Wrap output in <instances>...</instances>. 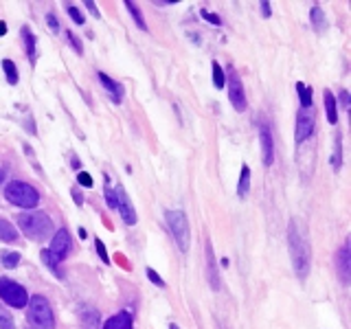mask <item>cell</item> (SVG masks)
Instances as JSON below:
<instances>
[{
	"label": "cell",
	"instance_id": "6da1fadb",
	"mask_svg": "<svg viewBox=\"0 0 351 329\" xmlns=\"http://www.w3.org/2000/svg\"><path fill=\"white\" fill-rule=\"evenodd\" d=\"M288 248H290V257H292V266H294L297 277L299 279H307L309 266H312V248H309L307 237L303 235V231H301V226L297 224V220L290 222Z\"/></svg>",
	"mask_w": 351,
	"mask_h": 329
},
{
	"label": "cell",
	"instance_id": "7a4b0ae2",
	"mask_svg": "<svg viewBox=\"0 0 351 329\" xmlns=\"http://www.w3.org/2000/svg\"><path fill=\"white\" fill-rule=\"evenodd\" d=\"M20 231L33 241H44L53 233V220L44 211H29V213H20L16 217Z\"/></svg>",
	"mask_w": 351,
	"mask_h": 329
},
{
	"label": "cell",
	"instance_id": "3957f363",
	"mask_svg": "<svg viewBox=\"0 0 351 329\" xmlns=\"http://www.w3.org/2000/svg\"><path fill=\"white\" fill-rule=\"evenodd\" d=\"M29 310H27V321L31 329H53L55 327V318L53 310H50V303L47 296L35 294L29 298Z\"/></svg>",
	"mask_w": 351,
	"mask_h": 329
},
{
	"label": "cell",
	"instance_id": "277c9868",
	"mask_svg": "<svg viewBox=\"0 0 351 329\" xmlns=\"http://www.w3.org/2000/svg\"><path fill=\"white\" fill-rule=\"evenodd\" d=\"M4 197L7 202H11L13 206H20V209H35L40 204V193L33 185L22 180H13L4 187Z\"/></svg>",
	"mask_w": 351,
	"mask_h": 329
},
{
	"label": "cell",
	"instance_id": "5b68a950",
	"mask_svg": "<svg viewBox=\"0 0 351 329\" xmlns=\"http://www.w3.org/2000/svg\"><path fill=\"white\" fill-rule=\"evenodd\" d=\"M165 220H167V226H169L178 248H180L182 252H187L189 250V244H191V231H189V220H187V215L182 213L180 209H169V211H165Z\"/></svg>",
	"mask_w": 351,
	"mask_h": 329
},
{
	"label": "cell",
	"instance_id": "8992f818",
	"mask_svg": "<svg viewBox=\"0 0 351 329\" xmlns=\"http://www.w3.org/2000/svg\"><path fill=\"white\" fill-rule=\"evenodd\" d=\"M0 298H2L9 307H18V310L27 307V303H29L27 290H24L20 283L11 281V279H4V277H0Z\"/></svg>",
	"mask_w": 351,
	"mask_h": 329
},
{
	"label": "cell",
	"instance_id": "52a82bcc",
	"mask_svg": "<svg viewBox=\"0 0 351 329\" xmlns=\"http://www.w3.org/2000/svg\"><path fill=\"white\" fill-rule=\"evenodd\" d=\"M228 101L233 103V108L237 112H244L248 105L246 101V93H244V86H242V79L240 75L235 73L233 68H228Z\"/></svg>",
	"mask_w": 351,
	"mask_h": 329
},
{
	"label": "cell",
	"instance_id": "ba28073f",
	"mask_svg": "<svg viewBox=\"0 0 351 329\" xmlns=\"http://www.w3.org/2000/svg\"><path fill=\"white\" fill-rule=\"evenodd\" d=\"M116 211H119L121 220H123L128 226H134V224H136V211H134V204H132L128 191H125L123 187H119V189H116Z\"/></svg>",
	"mask_w": 351,
	"mask_h": 329
},
{
	"label": "cell",
	"instance_id": "9c48e42d",
	"mask_svg": "<svg viewBox=\"0 0 351 329\" xmlns=\"http://www.w3.org/2000/svg\"><path fill=\"white\" fill-rule=\"evenodd\" d=\"M314 134V116L309 110H299L297 114V130H294V139H297V145L307 141L309 136Z\"/></svg>",
	"mask_w": 351,
	"mask_h": 329
},
{
	"label": "cell",
	"instance_id": "30bf717a",
	"mask_svg": "<svg viewBox=\"0 0 351 329\" xmlns=\"http://www.w3.org/2000/svg\"><path fill=\"white\" fill-rule=\"evenodd\" d=\"M68 250H70V233L66 231V229H59V231L53 235V239H50L49 252H50V255H53L57 261H62L64 257L68 255Z\"/></svg>",
	"mask_w": 351,
	"mask_h": 329
},
{
	"label": "cell",
	"instance_id": "8fae6325",
	"mask_svg": "<svg viewBox=\"0 0 351 329\" xmlns=\"http://www.w3.org/2000/svg\"><path fill=\"white\" fill-rule=\"evenodd\" d=\"M259 139H261V163L266 167H270L274 163V141H272V130L268 123L261 125Z\"/></svg>",
	"mask_w": 351,
	"mask_h": 329
},
{
	"label": "cell",
	"instance_id": "7c38bea8",
	"mask_svg": "<svg viewBox=\"0 0 351 329\" xmlns=\"http://www.w3.org/2000/svg\"><path fill=\"white\" fill-rule=\"evenodd\" d=\"M349 261H351V257H349V241H345V244L340 246L338 255H336V268H338L343 283H349V275H351V263Z\"/></svg>",
	"mask_w": 351,
	"mask_h": 329
},
{
	"label": "cell",
	"instance_id": "4fadbf2b",
	"mask_svg": "<svg viewBox=\"0 0 351 329\" xmlns=\"http://www.w3.org/2000/svg\"><path fill=\"white\" fill-rule=\"evenodd\" d=\"M101 329H134V323H132V316L128 312H119L114 316H110L101 325Z\"/></svg>",
	"mask_w": 351,
	"mask_h": 329
},
{
	"label": "cell",
	"instance_id": "5bb4252c",
	"mask_svg": "<svg viewBox=\"0 0 351 329\" xmlns=\"http://www.w3.org/2000/svg\"><path fill=\"white\" fill-rule=\"evenodd\" d=\"M99 82H101V86H103V88L110 93V97H112V101H114V103H121V101H123V86H121V84H116L114 79L108 77L105 73H99Z\"/></svg>",
	"mask_w": 351,
	"mask_h": 329
},
{
	"label": "cell",
	"instance_id": "9a60e30c",
	"mask_svg": "<svg viewBox=\"0 0 351 329\" xmlns=\"http://www.w3.org/2000/svg\"><path fill=\"white\" fill-rule=\"evenodd\" d=\"M206 266H208V281H211L213 290L220 287V277H217V266H215V255H213L211 241H206Z\"/></svg>",
	"mask_w": 351,
	"mask_h": 329
},
{
	"label": "cell",
	"instance_id": "2e32d148",
	"mask_svg": "<svg viewBox=\"0 0 351 329\" xmlns=\"http://www.w3.org/2000/svg\"><path fill=\"white\" fill-rule=\"evenodd\" d=\"M0 241H4V244H13V241H18L16 226H13L9 220H4V217H0Z\"/></svg>",
	"mask_w": 351,
	"mask_h": 329
},
{
	"label": "cell",
	"instance_id": "e0dca14e",
	"mask_svg": "<svg viewBox=\"0 0 351 329\" xmlns=\"http://www.w3.org/2000/svg\"><path fill=\"white\" fill-rule=\"evenodd\" d=\"M325 112H327L329 123H338V105H336V97L332 94V90H325Z\"/></svg>",
	"mask_w": 351,
	"mask_h": 329
},
{
	"label": "cell",
	"instance_id": "ac0fdd59",
	"mask_svg": "<svg viewBox=\"0 0 351 329\" xmlns=\"http://www.w3.org/2000/svg\"><path fill=\"white\" fill-rule=\"evenodd\" d=\"M248 189H251V167L248 165H242V174H240V182H237V195L246 197L248 195Z\"/></svg>",
	"mask_w": 351,
	"mask_h": 329
},
{
	"label": "cell",
	"instance_id": "d6986e66",
	"mask_svg": "<svg viewBox=\"0 0 351 329\" xmlns=\"http://www.w3.org/2000/svg\"><path fill=\"white\" fill-rule=\"evenodd\" d=\"M332 167L334 171H338L340 167H343V136L336 134V141H334V154H332Z\"/></svg>",
	"mask_w": 351,
	"mask_h": 329
},
{
	"label": "cell",
	"instance_id": "ffe728a7",
	"mask_svg": "<svg viewBox=\"0 0 351 329\" xmlns=\"http://www.w3.org/2000/svg\"><path fill=\"white\" fill-rule=\"evenodd\" d=\"M40 257H42V261L47 263V268H49L50 272H53L55 277H57V279H64V272H62V268H59V261L55 259V257L50 255L49 250H42V255H40Z\"/></svg>",
	"mask_w": 351,
	"mask_h": 329
},
{
	"label": "cell",
	"instance_id": "44dd1931",
	"mask_svg": "<svg viewBox=\"0 0 351 329\" xmlns=\"http://www.w3.org/2000/svg\"><path fill=\"white\" fill-rule=\"evenodd\" d=\"M125 9L130 11V16L134 18V22H136V27L141 29V31H147V24H145V18H143V13H141V9L136 7L132 0H125Z\"/></svg>",
	"mask_w": 351,
	"mask_h": 329
},
{
	"label": "cell",
	"instance_id": "7402d4cb",
	"mask_svg": "<svg viewBox=\"0 0 351 329\" xmlns=\"http://www.w3.org/2000/svg\"><path fill=\"white\" fill-rule=\"evenodd\" d=\"M297 93H299V99H301V110H309V105H312V88L305 86L303 82H299Z\"/></svg>",
	"mask_w": 351,
	"mask_h": 329
},
{
	"label": "cell",
	"instance_id": "603a6c76",
	"mask_svg": "<svg viewBox=\"0 0 351 329\" xmlns=\"http://www.w3.org/2000/svg\"><path fill=\"white\" fill-rule=\"evenodd\" d=\"M22 40H24V44H27V55H29V59H31V64H35V35L29 31L27 27L22 29Z\"/></svg>",
	"mask_w": 351,
	"mask_h": 329
},
{
	"label": "cell",
	"instance_id": "cb8c5ba5",
	"mask_svg": "<svg viewBox=\"0 0 351 329\" xmlns=\"http://www.w3.org/2000/svg\"><path fill=\"white\" fill-rule=\"evenodd\" d=\"M2 70H4V75H7V82L11 84V86H16L18 84V68H16V64H13L11 59H2Z\"/></svg>",
	"mask_w": 351,
	"mask_h": 329
},
{
	"label": "cell",
	"instance_id": "d4e9b609",
	"mask_svg": "<svg viewBox=\"0 0 351 329\" xmlns=\"http://www.w3.org/2000/svg\"><path fill=\"white\" fill-rule=\"evenodd\" d=\"M211 70H213V86H215L217 90H222L224 86H226V77H224V70H222V66L217 64V62H213Z\"/></svg>",
	"mask_w": 351,
	"mask_h": 329
},
{
	"label": "cell",
	"instance_id": "484cf974",
	"mask_svg": "<svg viewBox=\"0 0 351 329\" xmlns=\"http://www.w3.org/2000/svg\"><path fill=\"white\" fill-rule=\"evenodd\" d=\"M312 24L318 29V31L325 27V16H323V9H320L318 4H314V7H312Z\"/></svg>",
	"mask_w": 351,
	"mask_h": 329
},
{
	"label": "cell",
	"instance_id": "4316f807",
	"mask_svg": "<svg viewBox=\"0 0 351 329\" xmlns=\"http://www.w3.org/2000/svg\"><path fill=\"white\" fill-rule=\"evenodd\" d=\"M18 263H20L18 252H2V266L4 268H16Z\"/></svg>",
	"mask_w": 351,
	"mask_h": 329
},
{
	"label": "cell",
	"instance_id": "83f0119b",
	"mask_svg": "<svg viewBox=\"0 0 351 329\" xmlns=\"http://www.w3.org/2000/svg\"><path fill=\"white\" fill-rule=\"evenodd\" d=\"M0 329H16V323H13V318L9 316L7 312L0 307Z\"/></svg>",
	"mask_w": 351,
	"mask_h": 329
},
{
	"label": "cell",
	"instance_id": "f1b7e54d",
	"mask_svg": "<svg viewBox=\"0 0 351 329\" xmlns=\"http://www.w3.org/2000/svg\"><path fill=\"white\" fill-rule=\"evenodd\" d=\"M66 40H68V42L73 44V48H75V53H77V55L84 53V47H81V40H79V38H77V35H75L73 31H66Z\"/></svg>",
	"mask_w": 351,
	"mask_h": 329
},
{
	"label": "cell",
	"instance_id": "f546056e",
	"mask_svg": "<svg viewBox=\"0 0 351 329\" xmlns=\"http://www.w3.org/2000/svg\"><path fill=\"white\" fill-rule=\"evenodd\" d=\"M103 195H105V202H108L110 209H116V191L112 187H105L103 189Z\"/></svg>",
	"mask_w": 351,
	"mask_h": 329
},
{
	"label": "cell",
	"instance_id": "4dcf8cb0",
	"mask_svg": "<svg viewBox=\"0 0 351 329\" xmlns=\"http://www.w3.org/2000/svg\"><path fill=\"white\" fill-rule=\"evenodd\" d=\"M145 275L150 277V281H151V283H156V285H158V287H165V281L160 279V275L154 270V268H147V270H145Z\"/></svg>",
	"mask_w": 351,
	"mask_h": 329
},
{
	"label": "cell",
	"instance_id": "1f68e13d",
	"mask_svg": "<svg viewBox=\"0 0 351 329\" xmlns=\"http://www.w3.org/2000/svg\"><path fill=\"white\" fill-rule=\"evenodd\" d=\"M77 182H79L81 187H86V189H90V187L95 185V182H93V176L86 174V171H79V174H77Z\"/></svg>",
	"mask_w": 351,
	"mask_h": 329
},
{
	"label": "cell",
	"instance_id": "d6a6232c",
	"mask_svg": "<svg viewBox=\"0 0 351 329\" xmlns=\"http://www.w3.org/2000/svg\"><path fill=\"white\" fill-rule=\"evenodd\" d=\"M68 16L73 18L75 24H84V16H81V11L75 7V4H68Z\"/></svg>",
	"mask_w": 351,
	"mask_h": 329
},
{
	"label": "cell",
	"instance_id": "836d02e7",
	"mask_svg": "<svg viewBox=\"0 0 351 329\" xmlns=\"http://www.w3.org/2000/svg\"><path fill=\"white\" fill-rule=\"evenodd\" d=\"M47 24H49V29H50L53 33H59V31H62V27H59V20L55 18L53 13H47Z\"/></svg>",
	"mask_w": 351,
	"mask_h": 329
},
{
	"label": "cell",
	"instance_id": "e575fe53",
	"mask_svg": "<svg viewBox=\"0 0 351 329\" xmlns=\"http://www.w3.org/2000/svg\"><path fill=\"white\" fill-rule=\"evenodd\" d=\"M200 16L206 20V22H213V24H217V27H220L222 24V20H220V16H215V13H211V11H206V9H202L200 11Z\"/></svg>",
	"mask_w": 351,
	"mask_h": 329
},
{
	"label": "cell",
	"instance_id": "d590c367",
	"mask_svg": "<svg viewBox=\"0 0 351 329\" xmlns=\"http://www.w3.org/2000/svg\"><path fill=\"white\" fill-rule=\"evenodd\" d=\"M95 248H97V252H99V257H101V259H103L105 263H108V250H105V244H103V241H101V239H97V241H95Z\"/></svg>",
	"mask_w": 351,
	"mask_h": 329
},
{
	"label": "cell",
	"instance_id": "8d00e7d4",
	"mask_svg": "<svg viewBox=\"0 0 351 329\" xmlns=\"http://www.w3.org/2000/svg\"><path fill=\"white\" fill-rule=\"evenodd\" d=\"M86 7H88V11H90V13H93V16H95V18H101V13H99V11H97V4L93 2V0H86Z\"/></svg>",
	"mask_w": 351,
	"mask_h": 329
},
{
	"label": "cell",
	"instance_id": "74e56055",
	"mask_svg": "<svg viewBox=\"0 0 351 329\" xmlns=\"http://www.w3.org/2000/svg\"><path fill=\"white\" fill-rule=\"evenodd\" d=\"M259 9H261V16L263 18H270V2H261V4H259Z\"/></svg>",
	"mask_w": 351,
	"mask_h": 329
},
{
	"label": "cell",
	"instance_id": "f35d334b",
	"mask_svg": "<svg viewBox=\"0 0 351 329\" xmlns=\"http://www.w3.org/2000/svg\"><path fill=\"white\" fill-rule=\"evenodd\" d=\"M340 103H343L345 108H349V93L347 90H340Z\"/></svg>",
	"mask_w": 351,
	"mask_h": 329
},
{
	"label": "cell",
	"instance_id": "ab89813d",
	"mask_svg": "<svg viewBox=\"0 0 351 329\" xmlns=\"http://www.w3.org/2000/svg\"><path fill=\"white\" fill-rule=\"evenodd\" d=\"M73 197H75V202H77V204L81 206V204H84V197H81V193H79V191L77 189H73Z\"/></svg>",
	"mask_w": 351,
	"mask_h": 329
},
{
	"label": "cell",
	"instance_id": "60d3db41",
	"mask_svg": "<svg viewBox=\"0 0 351 329\" xmlns=\"http://www.w3.org/2000/svg\"><path fill=\"white\" fill-rule=\"evenodd\" d=\"M4 33H7V24L0 22V35H4Z\"/></svg>",
	"mask_w": 351,
	"mask_h": 329
},
{
	"label": "cell",
	"instance_id": "b9f144b4",
	"mask_svg": "<svg viewBox=\"0 0 351 329\" xmlns=\"http://www.w3.org/2000/svg\"><path fill=\"white\" fill-rule=\"evenodd\" d=\"M4 182V169H0V185Z\"/></svg>",
	"mask_w": 351,
	"mask_h": 329
},
{
	"label": "cell",
	"instance_id": "7bdbcfd3",
	"mask_svg": "<svg viewBox=\"0 0 351 329\" xmlns=\"http://www.w3.org/2000/svg\"><path fill=\"white\" fill-rule=\"evenodd\" d=\"M169 329H178V325H176V323H171V325H169Z\"/></svg>",
	"mask_w": 351,
	"mask_h": 329
}]
</instances>
